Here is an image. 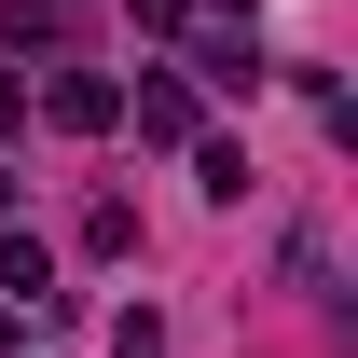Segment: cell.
<instances>
[{"instance_id":"277c9868","label":"cell","mask_w":358,"mask_h":358,"mask_svg":"<svg viewBox=\"0 0 358 358\" xmlns=\"http://www.w3.org/2000/svg\"><path fill=\"white\" fill-rule=\"evenodd\" d=\"M138 138H193V83H138Z\"/></svg>"},{"instance_id":"5b68a950","label":"cell","mask_w":358,"mask_h":358,"mask_svg":"<svg viewBox=\"0 0 358 358\" xmlns=\"http://www.w3.org/2000/svg\"><path fill=\"white\" fill-rule=\"evenodd\" d=\"M124 14H138V28H193V0H124Z\"/></svg>"},{"instance_id":"6da1fadb","label":"cell","mask_w":358,"mask_h":358,"mask_svg":"<svg viewBox=\"0 0 358 358\" xmlns=\"http://www.w3.org/2000/svg\"><path fill=\"white\" fill-rule=\"evenodd\" d=\"M0 289H14V303H55V248L42 234H0Z\"/></svg>"},{"instance_id":"3957f363","label":"cell","mask_w":358,"mask_h":358,"mask_svg":"<svg viewBox=\"0 0 358 358\" xmlns=\"http://www.w3.org/2000/svg\"><path fill=\"white\" fill-rule=\"evenodd\" d=\"M0 42L28 55V42H69V0H0Z\"/></svg>"},{"instance_id":"7a4b0ae2","label":"cell","mask_w":358,"mask_h":358,"mask_svg":"<svg viewBox=\"0 0 358 358\" xmlns=\"http://www.w3.org/2000/svg\"><path fill=\"white\" fill-rule=\"evenodd\" d=\"M42 110H55V124H83V138H96V124H124V96L96 83V69H69V83H55V96H42Z\"/></svg>"}]
</instances>
